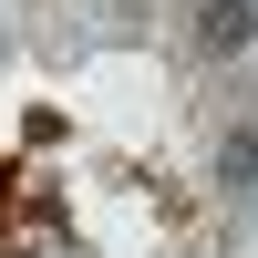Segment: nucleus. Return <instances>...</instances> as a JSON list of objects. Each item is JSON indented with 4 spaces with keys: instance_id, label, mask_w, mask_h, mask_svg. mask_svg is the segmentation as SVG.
I'll return each mask as SVG.
<instances>
[{
    "instance_id": "f257e3e1",
    "label": "nucleus",
    "mask_w": 258,
    "mask_h": 258,
    "mask_svg": "<svg viewBox=\"0 0 258 258\" xmlns=\"http://www.w3.org/2000/svg\"><path fill=\"white\" fill-rule=\"evenodd\" d=\"M258 41V0H207V52H248Z\"/></svg>"
},
{
    "instance_id": "f03ea898",
    "label": "nucleus",
    "mask_w": 258,
    "mask_h": 258,
    "mask_svg": "<svg viewBox=\"0 0 258 258\" xmlns=\"http://www.w3.org/2000/svg\"><path fill=\"white\" fill-rule=\"evenodd\" d=\"M217 176H227V197H248L258 186V135H227L217 145Z\"/></svg>"
}]
</instances>
